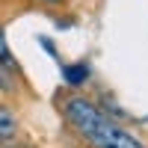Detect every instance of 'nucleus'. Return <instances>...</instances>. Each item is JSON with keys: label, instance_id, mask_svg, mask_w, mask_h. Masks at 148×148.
Returning <instances> with one entry per match:
<instances>
[{"label": "nucleus", "instance_id": "nucleus-5", "mask_svg": "<svg viewBox=\"0 0 148 148\" xmlns=\"http://www.w3.org/2000/svg\"><path fill=\"white\" fill-rule=\"evenodd\" d=\"M0 62H3L9 71H15L18 77H21V65H18V59L12 56V51H9V45H6V30H3V24H0Z\"/></svg>", "mask_w": 148, "mask_h": 148}, {"label": "nucleus", "instance_id": "nucleus-1", "mask_svg": "<svg viewBox=\"0 0 148 148\" xmlns=\"http://www.w3.org/2000/svg\"><path fill=\"white\" fill-rule=\"evenodd\" d=\"M62 116L65 121L83 136L89 148H145L130 130L116 125L113 119L98 104H92L83 95H71L62 101Z\"/></svg>", "mask_w": 148, "mask_h": 148}, {"label": "nucleus", "instance_id": "nucleus-6", "mask_svg": "<svg viewBox=\"0 0 148 148\" xmlns=\"http://www.w3.org/2000/svg\"><path fill=\"white\" fill-rule=\"evenodd\" d=\"M33 3H39V6H62L68 0H33Z\"/></svg>", "mask_w": 148, "mask_h": 148}, {"label": "nucleus", "instance_id": "nucleus-3", "mask_svg": "<svg viewBox=\"0 0 148 148\" xmlns=\"http://www.w3.org/2000/svg\"><path fill=\"white\" fill-rule=\"evenodd\" d=\"M62 77H65V83L71 86V89H77V86H83L86 80H89V65H86V62L62 65Z\"/></svg>", "mask_w": 148, "mask_h": 148}, {"label": "nucleus", "instance_id": "nucleus-2", "mask_svg": "<svg viewBox=\"0 0 148 148\" xmlns=\"http://www.w3.org/2000/svg\"><path fill=\"white\" fill-rule=\"evenodd\" d=\"M18 139V116H15V110L6 107V104H0V145H12Z\"/></svg>", "mask_w": 148, "mask_h": 148}, {"label": "nucleus", "instance_id": "nucleus-4", "mask_svg": "<svg viewBox=\"0 0 148 148\" xmlns=\"http://www.w3.org/2000/svg\"><path fill=\"white\" fill-rule=\"evenodd\" d=\"M0 95H6V98L18 95V74L9 71L3 62H0Z\"/></svg>", "mask_w": 148, "mask_h": 148}]
</instances>
